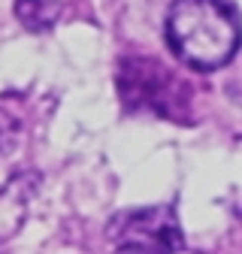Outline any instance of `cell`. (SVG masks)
Instances as JSON below:
<instances>
[{
  "label": "cell",
  "instance_id": "obj_1",
  "mask_svg": "<svg viewBox=\"0 0 242 254\" xmlns=\"http://www.w3.org/2000/svg\"><path fill=\"white\" fill-rule=\"evenodd\" d=\"M164 27L173 55L200 73L230 64L242 43L239 12L227 0H176Z\"/></svg>",
  "mask_w": 242,
  "mask_h": 254
},
{
  "label": "cell",
  "instance_id": "obj_2",
  "mask_svg": "<svg viewBox=\"0 0 242 254\" xmlns=\"http://www.w3.org/2000/svg\"><path fill=\"white\" fill-rule=\"evenodd\" d=\"M118 94L127 109L151 112L170 121H188V85L155 58L127 55L118 67Z\"/></svg>",
  "mask_w": 242,
  "mask_h": 254
},
{
  "label": "cell",
  "instance_id": "obj_3",
  "mask_svg": "<svg viewBox=\"0 0 242 254\" xmlns=\"http://www.w3.org/2000/svg\"><path fill=\"white\" fill-rule=\"evenodd\" d=\"M109 236L118 251H185L173 206H151L112 218Z\"/></svg>",
  "mask_w": 242,
  "mask_h": 254
},
{
  "label": "cell",
  "instance_id": "obj_4",
  "mask_svg": "<svg viewBox=\"0 0 242 254\" xmlns=\"http://www.w3.org/2000/svg\"><path fill=\"white\" fill-rule=\"evenodd\" d=\"M15 18L34 34H46L58 24L60 6L55 0H15Z\"/></svg>",
  "mask_w": 242,
  "mask_h": 254
}]
</instances>
